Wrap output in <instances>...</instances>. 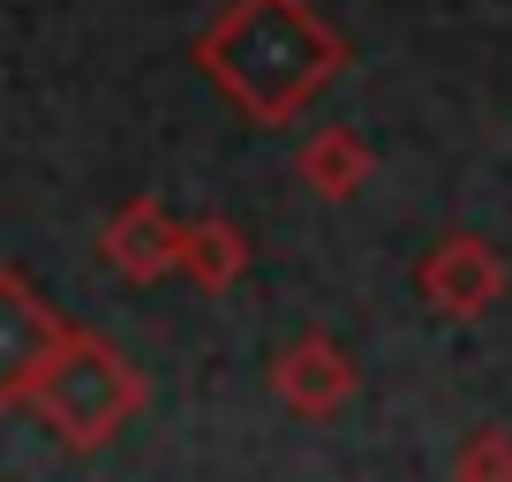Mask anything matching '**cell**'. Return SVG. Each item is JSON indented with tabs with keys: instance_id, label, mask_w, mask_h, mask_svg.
I'll return each mask as SVG.
<instances>
[{
	"instance_id": "3",
	"label": "cell",
	"mask_w": 512,
	"mask_h": 482,
	"mask_svg": "<svg viewBox=\"0 0 512 482\" xmlns=\"http://www.w3.org/2000/svg\"><path fill=\"white\" fill-rule=\"evenodd\" d=\"M68 332H76V324H68L61 309H46V294L23 272L0 264V415H8V407H31L38 377L53 370V354H61Z\"/></svg>"
},
{
	"instance_id": "8",
	"label": "cell",
	"mask_w": 512,
	"mask_h": 482,
	"mask_svg": "<svg viewBox=\"0 0 512 482\" xmlns=\"http://www.w3.org/2000/svg\"><path fill=\"white\" fill-rule=\"evenodd\" d=\"M181 272L204 294H226L241 272H249V234L234 219H189V241H181Z\"/></svg>"
},
{
	"instance_id": "9",
	"label": "cell",
	"mask_w": 512,
	"mask_h": 482,
	"mask_svg": "<svg viewBox=\"0 0 512 482\" xmlns=\"http://www.w3.org/2000/svg\"><path fill=\"white\" fill-rule=\"evenodd\" d=\"M452 482H512V422H482L452 452Z\"/></svg>"
},
{
	"instance_id": "6",
	"label": "cell",
	"mask_w": 512,
	"mask_h": 482,
	"mask_svg": "<svg viewBox=\"0 0 512 482\" xmlns=\"http://www.w3.org/2000/svg\"><path fill=\"white\" fill-rule=\"evenodd\" d=\"M181 241H189V219H174L159 196H128L106 219V234H98V257H106V272H121L128 287H151V279L181 272Z\"/></svg>"
},
{
	"instance_id": "4",
	"label": "cell",
	"mask_w": 512,
	"mask_h": 482,
	"mask_svg": "<svg viewBox=\"0 0 512 482\" xmlns=\"http://www.w3.org/2000/svg\"><path fill=\"white\" fill-rule=\"evenodd\" d=\"M415 287H422V302H430L437 317L475 324V317H490V309L505 302L512 264H505V249H497L490 234H445L430 257L415 264Z\"/></svg>"
},
{
	"instance_id": "1",
	"label": "cell",
	"mask_w": 512,
	"mask_h": 482,
	"mask_svg": "<svg viewBox=\"0 0 512 482\" xmlns=\"http://www.w3.org/2000/svg\"><path fill=\"white\" fill-rule=\"evenodd\" d=\"M196 68L256 129H287L347 68V38L309 0H226L196 31Z\"/></svg>"
},
{
	"instance_id": "2",
	"label": "cell",
	"mask_w": 512,
	"mask_h": 482,
	"mask_svg": "<svg viewBox=\"0 0 512 482\" xmlns=\"http://www.w3.org/2000/svg\"><path fill=\"white\" fill-rule=\"evenodd\" d=\"M144 400H151L144 370H136L113 339L68 332L61 354H53V370L38 377V392H31V415L46 422L68 452H98L144 415Z\"/></svg>"
},
{
	"instance_id": "7",
	"label": "cell",
	"mask_w": 512,
	"mask_h": 482,
	"mask_svg": "<svg viewBox=\"0 0 512 482\" xmlns=\"http://www.w3.org/2000/svg\"><path fill=\"white\" fill-rule=\"evenodd\" d=\"M294 174H302V189H317L324 204H347V196L369 189V174H377V151H369L354 129H317L302 151H294Z\"/></svg>"
},
{
	"instance_id": "5",
	"label": "cell",
	"mask_w": 512,
	"mask_h": 482,
	"mask_svg": "<svg viewBox=\"0 0 512 482\" xmlns=\"http://www.w3.org/2000/svg\"><path fill=\"white\" fill-rule=\"evenodd\" d=\"M272 392H279V407H287V415H302V422H332L339 407L362 392V370H354V354L339 347L332 332H302L294 347H279V362H272Z\"/></svg>"
}]
</instances>
